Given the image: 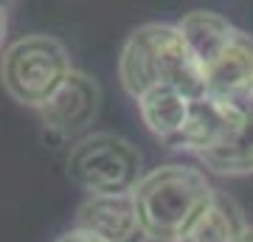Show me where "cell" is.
I'll return each instance as SVG.
<instances>
[{
	"mask_svg": "<svg viewBox=\"0 0 253 242\" xmlns=\"http://www.w3.org/2000/svg\"><path fill=\"white\" fill-rule=\"evenodd\" d=\"M118 79L132 99L172 88L189 99H206V73L177 23H144L124 40Z\"/></svg>",
	"mask_w": 253,
	"mask_h": 242,
	"instance_id": "1",
	"label": "cell"
},
{
	"mask_svg": "<svg viewBox=\"0 0 253 242\" xmlns=\"http://www.w3.org/2000/svg\"><path fill=\"white\" fill-rule=\"evenodd\" d=\"M217 189L189 163H163L141 178L132 192L138 220L149 242H180L211 206Z\"/></svg>",
	"mask_w": 253,
	"mask_h": 242,
	"instance_id": "2",
	"label": "cell"
},
{
	"mask_svg": "<svg viewBox=\"0 0 253 242\" xmlns=\"http://www.w3.org/2000/svg\"><path fill=\"white\" fill-rule=\"evenodd\" d=\"M76 71L62 40L51 34H26L0 56V82L3 90L20 107L40 110L54 99Z\"/></svg>",
	"mask_w": 253,
	"mask_h": 242,
	"instance_id": "3",
	"label": "cell"
},
{
	"mask_svg": "<svg viewBox=\"0 0 253 242\" xmlns=\"http://www.w3.org/2000/svg\"><path fill=\"white\" fill-rule=\"evenodd\" d=\"M68 178L87 192V197L132 194L144 178V158L132 141L116 133H87L71 144L65 158Z\"/></svg>",
	"mask_w": 253,
	"mask_h": 242,
	"instance_id": "4",
	"label": "cell"
},
{
	"mask_svg": "<svg viewBox=\"0 0 253 242\" xmlns=\"http://www.w3.org/2000/svg\"><path fill=\"white\" fill-rule=\"evenodd\" d=\"M101 107V85L87 71H73L62 90L40 110L42 130L51 141H79L87 135Z\"/></svg>",
	"mask_w": 253,
	"mask_h": 242,
	"instance_id": "5",
	"label": "cell"
},
{
	"mask_svg": "<svg viewBox=\"0 0 253 242\" xmlns=\"http://www.w3.org/2000/svg\"><path fill=\"white\" fill-rule=\"evenodd\" d=\"M206 96L222 104H234L253 93V34L236 31L234 40L203 68Z\"/></svg>",
	"mask_w": 253,
	"mask_h": 242,
	"instance_id": "6",
	"label": "cell"
},
{
	"mask_svg": "<svg viewBox=\"0 0 253 242\" xmlns=\"http://www.w3.org/2000/svg\"><path fill=\"white\" fill-rule=\"evenodd\" d=\"M76 228L96 234L104 242H149L141 228L132 194L84 197L76 211Z\"/></svg>",
	"mask_w": 253,
	"mask_h": 242,
	"instance_id": "7",
	"label": "cell"
},
{
	"mask_svg": "<svg viewBox=\"0 0 253 242\" xmlns=\"http://www.w3.org/2000/svg\"><path fill=\"white\" fill-rule=\"evenodd\" d=\"M228 107H234V124L228 135L211 152L200 155L197 161L214 175L245 178V175H253V93Z\"/></svg>",
	"mask_w": 253,
	"mask_h": 242,
	"instance_id": "8",
	"label": "cell"
},
{
	"mask_svg": "<svg viewBox=\"0 0 253 242\" xmlns=\"http://www.w3.org/2000/svg\"><path fill=\"white\" fill-rule=\"evenodd\" d=\"M234 124V107H228L222 101L214 99H197L191 104V116L183 127V133L177 135V141L169 146L174 152H191V155H206L217 146L228 135Z\"/></svg>",
	"mask_w": 253,
	"mask_h": 242,
	"instance_id": "9",
	"label": "cell"
},
{
	"mask_svg": "<svg viewBox=\"0 0 253 242\" xmlns=\"http://www.w3.org/2000/svg\"><path fill=\"white\" fill-rule=\"evenodd\" d=\"M135 104H138V113H141V121L146 124V130L158 141L172 146L177 141V135L183 133L186 121H189L194 99L183 96L180 90L158 88V90H149L146 96H141Z\"/></svg>",
	"mask_w": 253,
	"mask_h": 242,
	"instance_id": "10",
	"label": "cell"
},
{
	"mask_svg": "<svg viewBox=\"0 0 253 242\" xmlns=\"http://www.w3.org/2000/svg\"><path fill=\"white\" fill-rule=\"evenodd\" d=\"M177 28L183 31L186 43L191 45V51H194V56L200 59L203 68H206V65L234 40L236 31H239L228 17H222L219 11H211V9L186 11L180 17V23H177Z\"/></svg>",
	"mask_w": 253,
	"mask_h": 242,
	"instance_id": "11",
	"label": "cell"
},
{
	"mask_svg": "<svg viewBox=\"0 0 253 242\" xmlns=\"http://www.w3.org/2000/svg\"><path fill=\"white\" fill-rule=\"evenodd\" d=\"M248 228L245 214L228 192H214L211 206L197 217V223L189 228V234L180 242H236L239 234Z\"/></svg>",
	"mask_w": 253,
	"mask_h": 242,
	"instance_id": "12",
	"label": "cell"
},
{
	"mask_svg": "<svg viewBox=\"0 0 253 242\" xmlns=\"http://www.w3.org/2000/svg\"><path fill=\"white\" fill-rule=\"evenodd\" d=\"M54 242H104V240H99L96 234H90V231H82V228H71V231H65V234H59Z\"/></svg>",
	"mask_w": 253,
	"mask_h": 242,
	"instance_id": "13",
	"label": "cell"
},
{
	"mask_svg": "<svg viewBox=\"0 0 253 242\" xmlns=\"http://www.w3.org/2000/svg\"><path fill=\"white\" fill-rule=\"evenodd\" d=\"M6 37H9V11L0 3V51H6V48H3V45H6Z\"/></svg>",
	"mask_w": 253,
	"mask_h": 242,
	"instance_id": "14",
	"label": "cell"
},
{
	"mask_svg": "<svg viewBox=\"0 0 253 242\" xmlns=\"http://www.w3.org/2000/svg\"><path fill=\"white\" fill-rule=\"evenodd\" d=\"M236 242H253V225H248V228L239 234V240H236Z\"/></svg>",
	"mask_w": 253,
	"mask_h": 242,
	"instance_id": "15",
	"label": "cell"
}]
</instances>
